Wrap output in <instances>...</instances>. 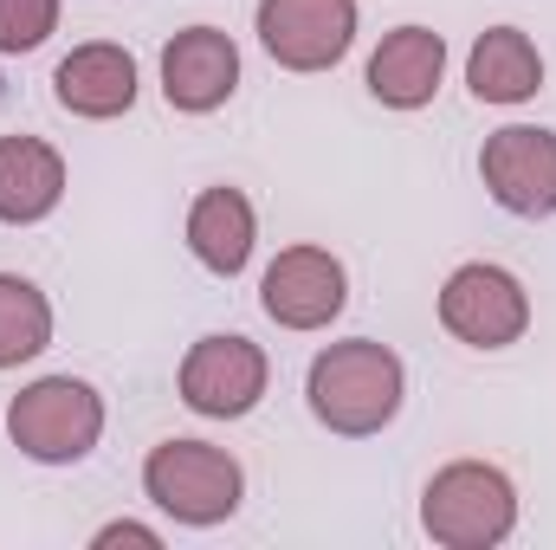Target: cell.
Segmentation results:
<instances>
[{
    "label": "cell",
    "instance_id": "6da1fadb",
    "mask_svg": "<svg viewBox=\"0 0 556 550\" xmlns=\"http://www.w3.org/2000/svg\"><path fill=\"white\" fill-rule=\"evenodd\" d=\"M304 396H311V414L343 434V440H369L382 434L395 414H402V396H408V370L389 343L376 337H343L330 350H317L311 376H304Z\"/></svg>",
    "mask_w": 556,
    "mask_h": 550
},
{
    "label": "cell",
    "instance_id": "7a4b0ae2",
    "mask_svg": "<svg viewBox=\"0 0 556 550\" xmlns=\"http://www.w3.org/2000/svg\"><path fill=\"white\" fill-rule=\"evenodd\" d=\"M142 492L162 518L188 525V532H214L240 512L247 499V473L227 447L214 440H155L149 460H142Z\"/></svg>",
    "mask_w": 556,
    "mask_h": 550
},
{
    "label": "cell",
    "instance_id": "3957f363",
    "mask_svg": "<svg viewBox=\"0 0 556 550\" xmlns=\"http://www.w3.org/2000/svg\"><path fill=\"white\" fill-rule=\"evenodd\" d=\"M420 532L446 550H492L518 532V486L485 460H453L420 492Z\"/></svg>",
    "mask_w": 556,
    "mask_h": 550
},
{
    "label": "cell",
    "instance_id": "277c9868",
    "mask_svg": "<svg viewBox=\"0 0 556 550\" xmlns=\"http://www.w3.org/2000/svg\"><path fill=\"white\" fill-rule=\"evenodd\" d=\"M7 440L39 466H78L104 440V396L85 376H39L7 402Z\"/></svg>",
    "mask_w": 556,
    "mask_h": 550
},
{
    "label": "cell",
    "instance_id": "5b68a950",
    "mask_svg": "<svg viewBox=\"0 0 556 550\" xmlns=\"http://www.w3.org/2000/svg\"><path fill=\"white\" fill-rule=\"evenodd\" d=\"M440 324L466 350H511L531 330V291H525V278L511 266L466 260L440 285Z\"/></svg>",
    "mask_w": 556,
    "mask_h": 550
},
{
    "label": "cell",
    "instance_id": "8992f818",
    "mask_svg": "<svg viewBox=\"0 0 556 550\" xmlns=\"http://www.w3.org/2000/svg\"><path fill=\"white\" fill-rule=\"evenodd\" d=\"M266 383H273V363H266V350H260L253 337H240V330L201 337V343L181 357V376H175L181 402L194 414H207V421H240V414H253L266 402Z\"/></svg>",
    "mask_w": 556,
    "mask_h": 550
},
{
    "label": "cell",
    "instance_id": "52a82bcc",
    "mask_svg": "<svg viewBox=\"0 0 556 550\" xmlns=\"http://www.w3.org/2000/svg\"><path fill=\"white\" fill-rule=\"evenodd\" d=\"M479 182L485 195L518 214V221H551L556 214V130L544 124H505L479 149Z\"/></svg>",
    "mask_w": 556,
    "mask_h": 550
},
{
    "label": "cell",
    "instance_id": "ba28073f",
    "mask_svg": "<svg viewBox=\"0 0 556 550\" xmlns=\"http://www.w3.org/2000/svg\"><path fill=\"white\" fill-rule=\"evenodd\" d=\"M253 33L285 72H330L356 46V0H260Z\"/></svg>",
    "mask_w": 556,
    "mask_h": 550
},
{
    "label": "cell",
    "instance_id": "9c48e42d",
    "mask_svg": "<svg viewBox=\"0 0 556 550\" xmlns=\"http://www.w3.org/2000/svg\"><path fill=\"white\" fill-rule=\"evenodd\" d=\"M260 304L278 330H330L350 304V273L324 247H285L260 278Z\"/></svg>",
    "mask_w": 556,
    "mask_h": 550
},
{
    "label": "cell",
    "instance_id": "30bf717a",
    "mask_svg": "<svg viewBox=\"0 0 556 550\" xmlns=\"http://www.w3.org/2000/svg\"><path fill=\"white\" fill-rule=\"evenodd\" d=\"M240 91V46L220 26H181L162 46V98L181 117H207Z\"/></svg>",
    "mask_w": 556,
    "mask_h": 550
},
{
    "label": "cell",
    "instance_id": "8fae6325",
    "mask_svg": "<svg viewBox=\"0 0 556 550\" xmlns=\"http://www.w3.org/2000/svg\"><path fill=\"white\" fill-rule=\"evenodd\" d=\"M52 98L65 117H85V124H111L137 104V59L111 39H85L59 59L52 72Z\"/></svg>",
    "mask_w": 556,
    "mask_h": 550
},
{
    "label": "cell",
    "instance_id": "7c38bea8",
    "mask_svg": "<svg viewBox=\"0 0 556 550\" xmlns=\"http://www.w3.org/2000/svg\"><path fill=\"white\" fill-rule=\"evenodd\" d=\"M446 78V39L433 26H395L382 33V46L369 52V98L389 111H420L433 104Z\"/></svg>",
    "mask_w": 556,
    "mask_h": 550
},
{
    "label": "cell",
    "instance_id": "4fadbf2b",
    "mask_svg": "<svg viewBox=\"0 0 556 550\" xmlns=\"http://www.w3.org/2000/svg\"><path fill=\"white\" fill-rule=\"evenodd\" d=\"M253 247H260V214H253V201H247L240 188H227V182L201 188L194 208H188V253H194L214 278H240L247 260H253Z\"/></svg>",
    "mask_w": 556,
    "mask_h": 550
},
{
    "label": "cell",
    "instance_id": "5bb4252c",
    "mask_svg": "<svg viewBox=\"0 0 556 550\" xmlns=\"http://www.w3.org/2000/svg\"><path fill=\"white\" fill-rule=\"evenodd\" d=\"M65 201V155L46 137H0V227H39Z\"/></svg>",
    "mask_w": 556,
    "mask_h": 550
},
{
    "label": "cell",
    "instance_id": "9a60e30c",
    "mask_svg": "<svg viewBox=\"0 0 556 550\" xmlns=\"http://www.w3.org/2000/svg\"><path fill=\"white\" fill-rule=\"evenodd\" d=\"M466 85L479 104H531L544 91V52L518 26H485L466 52Z\"/></svg>",
    "mask_w": 556,
    "mask_h": 550
},
{
    "label": "cell",
    "instance_id": "2e32d148",
    "mask_svg": "<svg viewBox=\"0 0 556 550\" xmlns=\"http://www.w3.org/2000/svg\"><path fill=\"white\" fill-rule=\"evenodd\" d=\"M52 350V298L26 273H0V370Z\"/></svg>",
    "mask_w": 556,
    "mask_h": 550
},
{
    "label": "cell",
    "instance_id": "e0dca14e",
    "mask_svg": "<svg viewBox=\"0 0 556 550\" xmlns=\"http://www.w3.org/2000/svg\"><path fill=\"white\" fill-rule=\"evenodd\" d=\"M59 33V0H0V59L39 52Z\"/></svg>",
    "mask_w": 556,
    "mask_h": 550
},
{
    "label": "cell",
    "instance_id": "ac0fdd59",
    "mask_svg": "<svg viewBox=\"0 0 556 550\" xmlns=\"http://www.w3.org/2000/svg\"><path fill=\"white\" fill-rule=\"evenodd\" d=\"M117 545H137V550H162V532L155 525H137V518H111L98 538H91V550H117Z\"/></svg>",
    "mask_w": 556,
    "mask_h": 550
}]
</instances>
